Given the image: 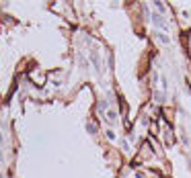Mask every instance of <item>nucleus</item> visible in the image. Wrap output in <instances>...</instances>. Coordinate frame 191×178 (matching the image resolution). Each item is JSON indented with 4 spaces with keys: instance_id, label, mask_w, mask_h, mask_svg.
<instances>
[{
    "instance_id": "1",
    "label": "nucleus",
    "mask_w": 191,
    "mask_h": 178,
    "mask_svg": "<svg viewBox=\"0 0 191 178\" xmlns=\"http://www.w3.org/2000/svg\"><path fill=\"white\" fill-rule=\"evenodd\" d=\"M86 129H88L90 133H94V131H97V125H94V123H88V125H86Z\"/></svg>"
}]
</instances>
